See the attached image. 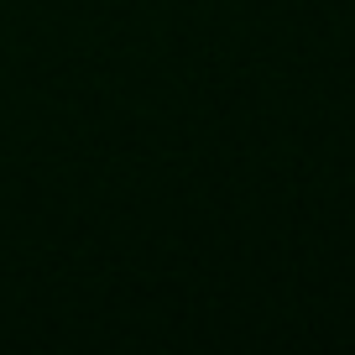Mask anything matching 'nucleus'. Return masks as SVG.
Wrapping results in <instances>:
<instances>
[]
</instances>
